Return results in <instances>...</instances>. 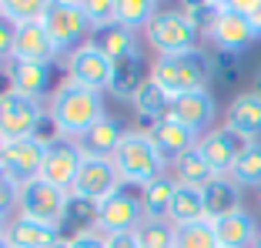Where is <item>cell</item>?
Wrapping results in <instances>:
<instances>
[{
	"label": "cell",
	"instance_id": "d6986e66",
	"mask_svg": "<svg viewBox=\"0 0 261 248\" xmlns=\"http://www.w3.org/2000/svg\"><path fill=\"white\" fill-rule=\"evenodd\" d=\"M201 194H204L207 221H218V218H224V215L241 211V185L231 178V175H218V178H211L204 188H201Z\"/></svg>",
	"mask_w": 261,
	"mask_h": 248
},
{
	"label": "cell",
	"instance_id": "d4e9b609",
	"mask_svg": "<svg viewBox=\"0 0 261 248\" xmlns=\"http://www.w3.org/2000/svg\"><path fill=\"white\" fill-rule=\"evenodd\" d=\"M144 81H151V67L144 64L141 54H130L124 61H114V74H111V94L134 101V94L144 87Z\"/></svg>",
	"mask_w": 261,
	"mask_h": 248
},
{
	"label": "cell",
	"instance_id": "ab89813d",
	"mask_svg": "<svg viewBox=\"0 0 261 248\" xmlns=\"http://www.w3.org/2000/svg\"><path fill=\"white\" fill-rule=\"evenodd\" d=\"M104 248H141L138 235L124 232V235H104Z\"/></svg>",
	"mask_w": 261,
	"mask_h": 248
},
{
	"label": "cell",
	"instance_id": "836d02e7",
	"mask_svg": "<svg viewBox=\"0 0 261 248\" xmlns=\"http://www.w3.org/2000/svg\"><path fill=\"white\" fill-rule=\"evenodd\" d=\"M174 248H218L215 225L211 221H194V225H181L174 235Z\"/></svg>",
	"mask_w": 261,
	"mask_h": 248
},
{
	"label": "cell",
	"instance_id": "d590c367",
	"mask_svg": "<svg viewBox=\"0 0 261 248\" xmlns=\"http://www.w3.org/2000/svg\"><path fill=\"white\" fill-rule=\"evenodd\" d=\"M81 10L87 14L91 27H108V23H117V0H77Z\"/></svg>",
	"mask_w": 261,
	"mask_h": 248
},
{
	"label": "cell",
	"instance_id": "74e56055",
	"mask_svg": "<svg viewBox=\"0 0 261 248\" xmlns=\"http://www.w3.org/2000/svg\"><path fill=\"white\" fill-rule=\"evenodd\" d=\"M10 208H17V185L4 175V171H0V211L7 215Z\"/></svg>",
	"mask_w": 261,
	"mask_h": 248
},
{
	"label": "cell",
	"instance_id": "4316f807",
	"mask_svg": "<svg viewBox=\"0 0 261 248\" xmlns=\"http://www.w3.org/2000/svg\"><path fill=\"white\" fill-rule=\"evenodd\" d=\"M177 178L174 175H161L151 185L141 188V205H144V218H168V208L174 202Z\"/></svg>",
	"mask_w": 261,
	"mask_h": 248
},
{
	"label": "cell",
	"instance_id": "681fc988",
	"mask_svg": "<svg viewBox=\"0 0 261 248\" xmlns=\"http://www.w3.org/2000/svg\"><path fill=\"white\" fill-rule=\"evenodd\" d=\"M67 4H77V0H67Z\"/></svg>",
	"mask_w": 261,
	"mask_h": 248
},
{
	"label": "cell",
	"instance_id": "44dd1931",
	"mask_svg": "<svg viewBox=\"0 0 261 248\" xmlns=\"http://www.w3.org/2000/svg\"><path fill=\"white\" fill-rule=\"evenodd\" d=\"M124 131H121V124L114 121V117H100L97 124H91L81 138H77V147H81V155L84 158H104V161H111L117 151V144H121Z\"/></svg>",
	"mask_w": 261,
	"mask_h": 248
},
{
	"label": "cell",
	"instance_id": "5b68a950",
	"mask_svg": "<svg viewBox=\"0 0 261 248\" xmlns=\"http://www.w3.org/2000/svg\"><path fill=\"white\" fill-rule=\"evenodd\" d=\"M67 202H70V191H61L57 185H50L44 178H34L17 188V215L54 225V228H61L64 215H67Z\"/></svg>",
	"mask_w": 261,
	"mask_h": 248
},
{
	"label": "cell",
	"instance_id": "c3c4849f",
	"mask_svg": "<svg viewBox=\"0 0 261 248\" xmlns=\"http://www.w3.org/2000/svg\"><path fill=\"white\" fill-rule=\"evenodd\" d=\"M254 248H261V235H258V241H254Z\"/></svg>",
	"mask_w": 261,
	"mask_h": 248
},
{
	"label": "cell",
	"instance_id": "1f68e13d",
	"mask_svg": "<svg viewBox=\"0 0 261 248\" xmlns=\"http://www.w3.org/2000/svg\"><path fill=\"white\" fill-rule=\"evenodd\" d=\"M134 235H138L141 248H174L177 228L171 225L168 218H144Z\"/></svg>",
	"mask_w": 261,
	"mask_h": 248
},
{
	"label": "cell",
	"instance_id": "4fadbf2b",
	"mask_svg": "<svg viewBox=\"0 0 261 248\" xmlns=\"http://www.w3.org/2000/svg\"><path fill=\"white\" fill-rule=\"evenodd\" d=\"M207 40L221 51V54H245L248 47L254 44V31L251 23H248L245 14H234V10H218L215 17H211V23H207Z\"/></svg>",
	"mask_w": 261,
	"mask_h": 248
},
{
	"label": "cell",
	"instance_id": "8992f818",
	"mask_svg": "<svg viewBox=\"0 0 261 248\" xmlns=\"http://www.w3.org/2000/svg\"><path fill=\"white\" fill-rule=\"evenodd\" d=\"M44 121H47V111L40 108V101L23 97L14 87L0 91V138L4 141L37 138Z\"/></svg>",
	"mask_w": 261,
	"mask_h": 248
},
{
	"label": "cell",
	"instance_id": "8d00e7d4",
	"mask_svg": "<svg viewBox=\"0 0 261 248\" xmlns=\"http://www.w3.org/2000/svg\"><path fill=\"white\" fill-rule=\"evenodd\" d=\"M14 37H17V23L0 14V61H10V54H14Z\"/></svg>",
	"mask_w": 261,
	"mask_h": 248
},
{
	"label": "cell",
	"instance_id": "e0dca14e",
	"mask_svg": "<svg viewBox=\"0 0 261 248\" xmlns=\"http://www.w3.org/2000/svg\"><path fill=\"white\" fill-rule=\"evenodd\" d=\"M147 138H151L154 147L164 155V161H177L185 151L198 147L201 134L191 131V128H185V124L174 121V117H164V121H158V124H151V128H147Z\"/></svg>",
	"mask_w": 261,
	"mask_h": 248
},
{
	"label": "cell",
	"instance_id": "ee69618b",
	"mask_svg": "<svg viewBox=\"0 0 261 248\" xmlns=\"http://www.w3.org/2000/svg\"><path fill=\"white\" fill-rule=\"evenodd\" d=\"M207 4H211L215 10H224V4H228V0H207Z\"/></svg>",
	"mask_w": 261,
	"mask_h": 248
},
{
	"label": "cell",
	"instance_id": "6da1fadb",
	"mask_svg": "<svg viewBox=\"0 0 261 248\" xmlns=\"http://www.w3.org/2000/svg\"><path fill=\"white\" fill-rule=\"evenodd\" d=\"M104 114L108 111H104L100 91H87V87H77L70 81L64 87H57L50 94V104H47V121L54 124V131L61 138H70V141H77Z\"/></svg>",
	"mask_w": 261,
	"mask_h": 248
},
{
	"label": "cell",
	"instance_id": "5bb4252c",
	"mask_svg": "<svg viewBox=\"0 0 261 248\" xmlns=\"http://www.w3.org/2000/svg\"><path fill=\"white\" fill-rule=\"evenodd\" d=\"M245 144H248V141L241 138V134H234L228 124H224V128H211L207 134H201L198 151L204 155V161L211 164L215 175H231V168H234V161L241 158Z\"/></svg>",
	"mask_w": 261,
	"mask_h": 248
},
{
	"label": "cell",
	"instance_id": "7c38bea8",
	"mask_svg": "<svg viewBox=\"0 0 261 248\" xmlns=\"http://www.w3.org/2000/svg\"><path fill=\"white\" fill-rule=\"evenodd\" d=\"M84 164V155H81V147L77 141L70 138H54L47 141V151H44V164H40V178L57 185L61 191H70L77 181V171Z\"/></svg>",
	"mask_w": 261,
	"mask_h": 248
},
{
	"label": "cell",
	"instance_id": "ffe728a7",
	"mask_svg": "<svg viewBox=\"0 0 261 248\" xmlns=\"http://www.w3.org/2000/svg\"><path fill=\"white\" fill-rule=\"evenodd\" d=\"M228 128L234 134H241L245 141H261V94L258 91H248L238 94L234 101L228 104Z\"/></svg>",
	"mask_w": 261,
	"mask_h": 248
},
{
	"label": "cell",
	"instance_id": "60d3db41",
	"mask_svg": "<svg viewBox=\"0 0 261 248\" xmlns=\"http://www.w3.org/2000/svg\"><path fill=\"white\" fill-rule=\"evenodd\" d=\"M224 7H228V10H234V14H245V17H248L254 7H258V0H228Z\"/></svg>",
	"mask_w": 261,
	"mask_h": 248
},
{
	"label": "cell",
	"instance_id": "ba28073f",
	"mask_svg": "<svg viewBox=\"0 0 261 248\" xmlns=\"http://www.w3.org/2000/svg\"><path fill=\"white\" fill-rule=\"evenodd\" d=\"M144 221V205H141V191L134 188H117L108 202L97 205V232L100 235H124L138 232V225Z\"/></svg>",
	"mask_w": 261,
	"mask_h": 248
},
{
	"label": "cell",
	"instance_id": "f1b7e54d",
	"mask_svg": "<svg viewBox=\"0 0 261 248\" xmlns=\"http://www.w3.org/2000/svg\"><path fill=\"white\" fill-rule=\"evenodd\" d=\"M61 232H64V238L97 232V205H91V202H84V198H74V194H70L67 215H64V221H61Z\"/></svg>",
	"mask_w": 261,
	"mask_h": 248
},
{
	"label": "cell",
	"instance_id": "484cf974",
	"mask_svg": "<svg viewBox=\"0 0 261 248\" xmlns=\"http://www.w3.org/2000/svg\"><path fill=\"white\" fill-rule=\"evenodd\" d=\"M168 221H171L174 228H181V225H194V221H207L204 194H201V188L177 185L174 202H171V208H168Z\"/></svg>",
	"mask_w": 261,
	"mask_h": 248
},
{
	"label": "cell",
	"instance_id": "7bdbcfd3",
	"mask_svg": "<svg viewBox=\"0 0 261 248\" xmlns=\"http://www.w3.org/2000/svg\"><path fill=\"white\" fill-rule=\"evenodd\" d=\"M7 225H10V218L0 211V238H7Z\"/></svg>",
	"mask_w": 261,
	"mask_h": 248
},
{
	"label": "cell",
	"instance_id": "4dcf8cb0",
	"mask_svg": "<svg viewBox=\"0 0 261 248\" xmlns=\"http://www.w3.org/2000/svg\"><path fill=\"white\" fill-rule=\"evenodd\" d=\"M231 178L241 188H258L261 191V141H248L241 158L231 168Z\"/></svg>",
	"mask_w": 261,
	"mask_h": 248
},
{
	"label": "cell",
	"instance_id": "9c48e42d",
	"mask_svg": "<svg viewBox=\"0 0 261 248\" xmlns=\"http://www.w3.org/2000/svg\"><path fill=\"white\" fill-rule=\"evenodd\" d=\"M111 74H114V61L100 54L91 40L67 54V81L77 87L104 94V91H111Z\"/></svg>",
	"mask_w": 261,
	"mask_h": 248
},
{
	"label": "cell",
	"instance_id": "f546056e",
	"mask_svg": "<svg viewBox=\"0 0 261 248\" xmlns=\"http://www.w3.org/2000/svg\"><path fill=\"white\" fill-rule=\"evenodd\" d=\"M134 111H138V117L158 124V121H164V117H168L171 97H168V94H164L158 84H154V81H144V87L134 94Z\"/></svg>",
	"mask_w": 261,
	"mask_h": 248
},
{
	"label": "cell",
	"instance_id": "bcb514c9",
	"mask_svg": "<svg viewBox=\"0 0 261 248\" xmlns=\"http://www.w3.org/2000/svg\"><path fill=\"white\" fill-rule=\"evenodd\" d=\"M0 248H10V245H7V238H0Z\"/></svg>",
	"mask_w": 261,
	"mask_h": 248
},
{
	"label": "cell",
	"instance_id": "8fae6325",
	"mask_svg": "<svg viewBox=\"0 0 261 248\" xmlns=\"http://www.w3.org/2000/svg\"><path fill=\"white\" fill-rule=\"evenodd\" d=\"M47 141L40 138H23V141H4V158H0V171L14 181L17 188L27 181L40 178V164H44Z\"/></svg>",
	"mask_w": 261,
	"mask_h": 248
},
{
	"label": "cell",
	"instance_id": "9a60e30c",
	"mask_svg": "<svg viewBox=\"0 0 261 248\" xmlns=\"http://www.w3.org/2000/svg\"><path fill=\"white\" fill-rule=\"evenodd\" d=\"M61 57V51L54 47L50 34L44 31V23H17V37H14V54L10 61H34V64H54Z\"/></svg>",
	"mask_w": 261,
	"mask_h": 248
},
{
	"label": "cell",
	"instance_id": "3957f363",
	"mask_svg": "<svg viewBox=\"0 0 261 248\" xmlns=\"http://www.w3.org/2000/svg\"><path fill=\"white\" fill-rule=\"evenodd\" d=\"M114 168L121 175V181L127 188H144L154 178L164 175V155L154 147V141L147 138V131H124L121 144L114 151Z\"/></svg>",
	"mask_w": 261,
	"mask_h": 248
},
{
	"label": "cell",
	"instance_id": "cb8c5ba5",
	"mask_svg": "<svg viewBox=\"0 0 261 248\" xmlns=\"http://www.w3.org/2000/svg\"><path fill=\"white\" fill-rule=\"evenodd\" d=\"M91 44L104 57H111V61H124L130 54H141L138 51V31H130L124 23H108V27L91 31Z\"/></svg>",
	"mask_w": 261,
	"mask_h": 248
},
{
	"label": "cell",
	"instance_id": "52a82bcc",
	"mask_svg": "<svg viewBox=\"0 0 261 248\" xmlns=\"http://www.w3.org/2000/svg\"><path fill=\"white\" fill-rule=\"evenodd\" d=\"M40 23H44V31L50 34V40H54V47L61 54L77 51L81 40L94 31L87 14L81 10V4H67V0H50V7L44 10Z\"/></svg>",
	"mask_w": 261,
	"mask_h": 248
},
{
	"label": "cell",
	"instance_id": "e575fe53",
	"mask_svg": "<svg viewBox=\"0 0 261 248\" xmlns=\"http://www.w3.org/2000/svg\"><path fill=\"white\" fill-rule=\"evenodd\" d=\"M50 7V0H4L0 14L10 17L14 23H34L44 17V10Z\"/></svg>",
	"mask_w": 261,
	"mask_h": 248
},
{
	"label": "cell",
	"instance_id": "b9f144b4",
	"mask_svg": "<svg viewBox=\"0 0 261 248\" xmlns=\"http://www.w3.org/2000/svg\"><path fill=\"white\" fill-rule=\"evenodd\" d=\"M248 23H251V31H254V37H261V0H258V7L248 14Z\"/></svg>",
	"mask_w": 261,
	"mask_h": 248
},
{
	"label": "cell",
	"instance_id": "d6a6232c",
	"mask_svg": "<svg viewBox=\"0 0 261 248\" xmlns=\"http://www.w3.org/2000/svg\"><path fill=\"white\" fill-rule=\"evenodd\" d=\"M154 14H158V0H117V23L130 31L147 27Z\"/></svg>",
	"mask_w": 261,
	"mask_h": 248
},
{
	"label": "cell",
	"instance_id": "603a6c76",
	"mask_svg": "<svg viewBox=\"0 0 261 248\" xmlns=\"http://www.w3.org/2000/svg\"><path fill=\"white\" fill-rule=\"evenodd\" d=\"M7 81L17 94L40 101L50 91V64H34V61H10Z\"/></svg>",
	"mask_w": 261,
	"mask_h": 248
},
{
	"label": "cell",
	"instance_id": "7402d4cb",
	"mask_svg": "<svg viewBox=\"0 0 261 248\" xmlns=\"http://www.w3.org/2000/svg\"><path fill=\"white\" fill-rule=\"evenodd\" d=\"M211 225H215L218 248H254V241H258V235H261L258 221H254L245 208L234 211V215L218 218V221H211Z\"/></svg>",
	"mask_w": 261,
	"mask_h": 248
},
{
	"label": "cell",
	"instance_id": "83f0119b",
	"mask_svg": "<svg viewBox=\"0 0 261 248\" xmlns=\"http://www.w3.org/2000/svg\"><path fill=\"white\" fill-rule=\"evenodd\" d=\"M174 164V178L177 185H191V188H204L211 178H218L215 171H211V164L204 161V155H201L198 147H191V151H185V155L177 158Z\"/></svg>",
	"mask_w": 261,
	"mask_h": 248
},
{
	"label": "cell",
	"instance_id": "f907efd6",
	"mask_svg": "<svg viewBox=\"0 0 261 248\" xmlns=\"http://www.w3.org/2000/svg\"><path fill=\"white\" fill-rule=\"evenodd\" d=\"M0 4H4V0H0Z\"/></svg>",
	"mask_w": 261,
	"mask_h": 248
},
{
	"label": "cell",
	"instance_id": "2e32d148",
	"mask_svg": "<svg viewBox=\"0 0 261 248\" xmlns=\"http://www.w3.org/2000/svg\"><path fill=\"white\" fill-rule=\"evenodd\" d=\"M215 114H218L215 97H211L207 91L177 94V97H171V111H168V117L181 121L185 128H191V131H198V134H207V128H211Z\"/></svg>",
	"mask_w": 261,
	"mask_h": 248
},
{
	"label": "cell",
	"instance_id": "ac0fdd59",
	"mask_svg": "<svg viewBox=\"0 0 261 248\" xmlns=\"http://www.w3.org/2000/svg\"><path fill=\"white\" fill-rule=\"evenodd\" d=\"M7 245L10 248H61L64 245V232L34 218L14 215L7 225Z\"/></svg>",
	"mask_w": 261,
	"mask_h": 248
},
{
	"label": "cell",
	"instance_id": "277c9868",
	"mask_svg": "<svg viewBox=\"0 0 261 248\" xmlns=\"http://www.w3.org/2000/svg\"><path fill=\"white\" fill-rule=\"evenodd\" d=\"M144 37H147V44L158 51V57H171V54L198 51L201 27L185 10H158V14L151 17V23L144 27Z\"/></svg>",
	"mask_w": 261,
	"mask_h": 248
},
{
	"label": "cell",
	"instance_id": "f35d334b",
	"mask_svg": "<svg viewBox=\"0 0 261 248\" xmlns=\"http://www.w3.org/2000/svg\"><path fill=\"white\" fill-rule=\"evenodd\" d=\"M61 248H104V235L100 232H87V235H74V238H64Z\"/></svg>",
	"mask_w": 261,
	"mask_h": 248
},
{
	"label": "cell",
	"instance_id": "7a4b0ae2",
	"mask_svg": "<svg viewBox=\"0 0 261 248\" xmlns=\"http://www.w3.org/2000/svg\"><path fill=\"white\" fill-rule=\"evenodd\" d=\"M211 70H215V64L204 51H188V54L158 57L151 64V81L168 97H177V94H191V91H207Z\"/></svg>",
	"mask_w": 261,
	"mask_h": 248
},
{
	"label": "cell",
	"instance_id": "7dc6e473",
	"mask_svg": "<svg viewBox=\"0 0 261 248\" xmlns=\"http://www.w3.org/2000/svg\"><path fill=\"white\" fill-rule=\"evenodd\" d=\"M0 158H4V138H0Z\"/></svg>",
	"mask_w": 261,
	"mask_h": 248
},
{
	"label": "cell",
	"instance_id": "30bf717a",
	"mask_svg": "<svg viewBox=\"0 0 261 248\" xmlns=\"http://www.w3.org/2000/svg\"><path fill=\"white\" fill-rule=\"evenodd\" d=\"M117 188H124V181H121V175H117L114 161H104V158H84V164H81V171H77V181H74V188H70V194H74V198H84V202H91V205H100V202H108Z\"/></svg>",
	"mask_w": 261,
	"mask_h": 248
},
{
	"label": "cell",
	"instance_id": "f6af8a7d",
	"mask_svg": "<svg viewBox=\"0 0 261 248\" xmlns=\"http://www.w3.org/2000/svg\"><path fill=\"white\" fill-rule=\"evenodd\" d=\"M254 91L261 94V70H258V78H254Z\"/></svg>",
	"mask_w": 261,
	"mask_h": 248
}]
</instances>
